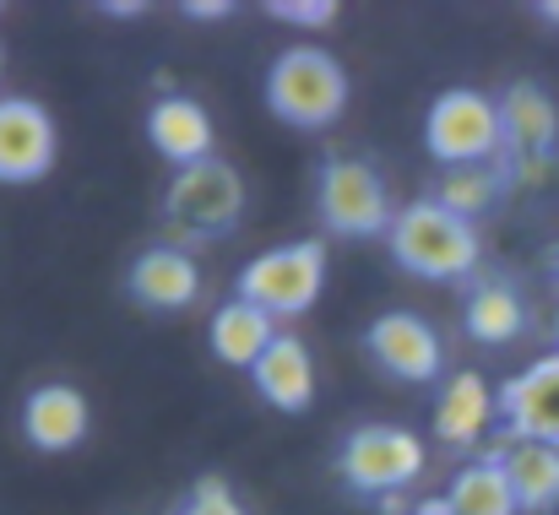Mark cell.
I'll use <instances>...</instances> for the list:
<instances>
[{
  "label": "cell",
  "mask_w": 559,
  "mask_h": 515,
  "mask_svg": "<svg viewBox=\"0 0 559 515\" xmlns=\"http://www.w3.org/2000/svg\"><path fill=\"white\" fill-rule=\"evenodd\" d=\"M365 352L380 374L391 380H407V385H429L440 380L445 369V347H440V332L413 315V310H385L365 326Z\"/></svg>",
  "instance_id": "8"
},
{
  "label": "cell",
  "mask_w": 559,
  "mask_h": 515,
  "mask_svg": "<svg viewBox=\"0 0 559 515\" xmlns=\"http://www.w3.org/2000/svg\"><path fill=\"white\" fill-rule=\"evenodd\" d=\"M413 515H451V505H445V494H435V500H424V505H413Z\"/></svg>",
  "instance_id": "25"
},
{
  "label": "cell",
  "mask_w": 559,
  "mask_h": 515,
  "mask_svg": "<svg viewBox=\"0 0 559 515\" xmlns=\"http://www.w3.org/2000/svg\"><path fill=\"white\" fill-rule=\"evenodd\" d=\"M87 429H93V407H87V396L76 385L44 380V385L27 391V402H22V440L33 451L66 456V451H76L87 440Z\"/></svg>",
  "instance_id": "12"
},
{
  "label": "cell",
  "mask_w": 559,
  "mask_h": 515,
  "mask_svg": "<svg viewBox=\"0 0 559 515\" xmlns=\"http://www.w3.org/2000/svg\"><path fill=\"white\" fill-rule=\"evenodd\" d=\"M555 343H559V310H555Z\"/></svg>",
  "instance_id": "28"
},
{
  "label": "cell",
  "mask_w": 559,
  "mask_h": 515,
  "mask_svg": "<svg viewBox=\"0 0 559 515\" xmlns=\"http://www.w3.org/2000/svg\"><path fill=\"white\" fill-rule=\"evenodd\" d=\"M495 407H500L506 440H533L559 451V347L533 358L522 374H511L495 391Z\"/></svg>",
  "instance_id": "9"
},
{
  "label": "cell",
  "mask_w": 559,
  "mask_h": 515,
  "mask_svg": "<svg viewBox=\"0 0 559 515\" xmlns=\"http://www.w3.org/2000/svg\"><path fill=\"white\" fill-rule=\"evenodd\" d=\"M126 294L142 304V310H158V315H175V310H190L201 299V266L195 255L175 250V244H153L131 261L126 272Z\"/></svg>",
  "instance_id": "13"
},
{
  "label": "cell",
  "mask_w": 559,
  "mask_h": 515,
  "mask_svg": "<svg viewBox=\"0 0 559 515\" xmlns=\"http://www.w3.org/2000/svg\"><path fill=\"white\" fill-rule=\"evenodd\" d=\"M500 142H506V169L516 164H549L559 147V109L538 82H511L500 98Z\"/></svg>",
  "instance_id": "11"
},
{
  "label": "cell",
  "mask_w": 559,
  "mask_h": 515,
  "mask_svg": "<svg viewBox=\"0 0 559 515\" xmlns=\"http://www.w3.org/2000/svg\"><path fill=\"white\" fill-rule=\"evenodd\" d=\"M266 16L294 22V27H332L337 22V0H266Z\"/></svg>",
  "instance_id": "23"
},
{
  "label": "cell",
  "mask_w": 559,
  "mask_h": 515,
  "mask_svg": "<svg viewBox=\"0 0 559 515\" xmlns=\"http://www.w3.org/2000/svg\"><path fill=\"white\" fill-rule=\"evenodd\" d=\"M147 142H153V153H158L164 164H175V169L217 158L212 115H206L190 93H164V98L147 109Z\"/></svg>",
  "instance_id": "14"
},
{
  "label": "cell",
  "mask_w": 559,
  "mask_h": 515,
  "mask_svg": "<svg viewBox=\"0 0 559 515\" xmlns=\"http://www.w3.org/2000/svg\"><path fill=\"white\" fill-rule=\"evenodd\" d=\"M495 418H500L495 391H489L484 374H473V369H456V374L440 385V396H435V440H440L445 451H473V445H484V434L495 429Z\"/></svg>",
  "instance_id": "15"
},
{
  "label": "cell",
  "mask_w": 559,
  "mask_h": 515,
  "mask_svg": "<svg viewBox=\"0 0 559 515\" xmlns=\"http://www.w3.org/2000/svg\"><path fill=\"white\" fill-rule=\"evenodd\" d=\"M266 109L294 131H326L348 109V71L321 44H294L266 71Z\"/></svg>",
  "instance_id": "3"
},
{
  "label": "cell",
  "mask_w": 559,
  "mask_h": 515,
  "mask_svg": "<svg viewBox=\"0 0 559 515\" xmlns=\"http://www.w3.org/2000/svg\"><path fill=\"white\" fill-rule=\"evenodd\" d=\"M511 190V173L506 164H473V169H440L435 184H429V201H440L445 212L478 223L500 206V195Z\"/></svg>",
  "instance_id": "20"
},
{
  "label": "cell",
  "mask_w": 559,
  "mask_h": 515,
  "mask_svg": "<svg viewBox=\"0 0 559 515\" xmlns=\"http://www.w3.org/2000/svg\"><path fill=\"white\" fill-rule=\"evenodd\" d=\"M538 16H549V22H559V0H544V5H538Z\"/></svg>",
  "instance_id": "26"
},
{
  "label": "cell",
  "mask_w": 559,
  "mask_h": 515,
  "mask_svg": "<svg viewBox=\"0 0 559 515\" xmlns=\"http://www.w3.org/2000/svg\"><path fill=\"white\" fill-rule=\"evenodd\" d=\"M180 11H186V16H201V22H223L234 5H228V0H186Z\"/></svg>",
  "instance_id": "24"
},
{
  "label": "cell",
  "mask_w": 559,
  "mask_h": 515,
  "mask_svg": "<svg viewBox=\"0 0 559 515\" xmlns=\"http://www.w3.org/2000/svg\"><path fill=\"white\" fill-rule=\"evenodd\" d=\"M277 343V321L245 299H223L206 321V347L228 369H255V358Z\"/></svg>",
  "instance_id": "19"
},
{
  "label": "cell",
  "mask_w": 559,
  "mask_h": 515,
  "mask_svg": "<svg viewBox=\"0 0 559 515\" xmlns=\"http://www.w3.org/2000/svg\"><path fill=\"white\" fill-rule=\"evenodd\" d=\"M506 483L516 494L522 515H549L559 511V451L555 445H533V440H500L495 445Z\"/></svg>",
  "instance_id": "18"
},
{
  "label": "cell",
  "mask_w": 559,
  "mask_h": 515,
  "mask_svg": "<svg viewBox=\"0 0 559 515\" xmlns=\"http://www.w3.org/2000/svg\"><path fill=\"white\" fill-rule=\"evenodd\" d=\"M326 288V244L321 239H294V244H277L255 261L239 266L234 277V299L266 310L272 321H294L305 315Z\"/></svg>",
  "instance_id": "4"
},
{
  "label": "cell",
  "mask_w": 559,
  "mask_h": 515,
  "mask_svg": "<svg viewBox=\"0 0 559 515\" xmlns=\"http://www.w3.org/2000/svg\"><path fill=\"white\" fill-rule=\"evenodd\" d=\"M385 250L407 277H424V283H473L478 266H484L478 223L445 212L429 195H418L413 206L396 212V223L385 233Z\"/></svg>",
  "instance_id": "1"
},
{
  "label": "cell",
  "mask_w": 559,
  "mask_h": 515,
  "mask_svg": "<svg viewBox=\"0 0 559 515\" xmlns=\"http://www.w3.org/2000/svg\"><path fill=\"white\" fill-rule=\"evenodd\" d=\"M316 212L337 239H385L396 223L391 190L365 158H326L316 169Z\"/></svg>",
  "instance_id": "7"
},
{
  "label": "cell",
  "mask_w": 559,
  "mask_h": 515,
  "mask_svg": "<svg viewBox=\"0 0 559 515\" xmlns=\"http://www.w3.org/2000/svg\"><path fill=\"white\" fill-rule=\"evenodd\" d=\"M462 332L478 347H506L527 332V299L511 277L500 272H478L467 283V299H462Z\"/></svg>",
  "instance_id": "16"
},
{
  "label": "cell",
  "mask_w": 559,
  "mask_h": 515,
  "mask_svg": "<svg viewBox=\"0 0 559 515\" xmlns=\"http://www.w3.org/2000/svg\"><path fill=\"white\" fill-rule=\"evenodd\" d=\"M175 515H250V511L239 505V494L223 478H195L190 494L175 505Z\"/></svg>",
  "instance_id": "22"
},
{
  "label": "cell",
  "mask_w": 559,
  "mask_h": 515,
  "mask_svg": "<svg viewBox=\"0 0 559 515\" xmlns=\"http://www.w3.org/2000/svg\"><path fill=\"white\" fill-rule=\"evenodd\" d=\"M445 505H451V515H522L495 451L467 462V467H456V478L445 489Z\"/></svg>",
  "instance_id": "21"
},
{
  "label": "cell",
  "mask_w": 559,
  "mask_h": 515,
  "mask_svg": "<svg viewBox=\"0 0 559 515\" xmlns=\"http://www.w3.org/2000/svg\"><path fill=\"white\" fill-rule=\"evenodd\" d=\"M424 153L440 169H473V164H500V104L478 87H445L429 115H424Z\"/></svg>",
  "instance_id": "5"
},
{
  "label": "cell",
  "mask_w": 559,
  "mask_h": 515,
  "mask_svg": "<svg viewBox=\"0 0 559 515\" xmlns=\"http://www.w3.org/2000/svg\"><path fill=\"white\" fill-rule=\"evenodd\" d=\"M549 277H555V288H559V244L549 250Z\"/></svg>",
  "instance_id": "27"
},
{
  "label": "cell",
  "mask_w": 559,
  "mask_h": 515,
  "mask_svg": "<svg viewBox=\"0 0 559 515\" xmlns=\"http://www.w3.org/2000/svg\"><path fill=\"white\" fill-rule=\"evenodd\" d=\"M60 131L38 98H0V184H38L55 169Z\"/></svg>",
  "instance_id": "10"
},
{
  "label": "cell",
  "mask_w": 559,
  "mask_h": 515,
  "mask_svg": "<svg viewBox=\"0 0 559 515\" xmlns=\"http://www.w3.org/2000/svg\"><path fill=\"white\" fill-rule=\"evenodd\" d=\"M250 385L266 407L277 412H305L316 402V358L294 332H277V343L266 347L250 369Z\"/></svg>",
  "instance_id": "17"
},
{
  "label": "cell",
  "mask_w": 559,
  "mask_h": 515,
  "mask_svg": "<svg viewBox=\"0 0 559 515\" xmlns=\"http://www.w3.org/2000/svg\"><path fill=\"white\" fill-rule=\"evenodd\" d=\"M0 60H5V49H0Z\"/></svg>",
  "instance_id": "29"
},
{
  "label": "cell",
  "mask_w": 559,
  "mask_h": 515,
  "mask_svg": "<svg viewBox=\"0 0 559 515\" xmlns=\"http://www.w3.org/2000/svg\"><path fill=\"white\" fill-rule=\"evenodd\" d=\"M239 223H245V173L228 158L175 169L169 190H164V244L190 255L195 244L228 239Z\"/></svg>",
  "instance_id": "2"
},
{
  "label": "cell",
  "mask_w": 559,
  "mask_h": 515,
  "mask_svg": "<svg viewBox=\"0 0 559 515\" xmlns=\"http://www.w3.org/2000/svg\"><path fill=\"white\" fill-rule=\"evenodd\" d=\"M424 472V440L413 429L396 423H359L354 434H343L337 445V478L365 494V500H391L402 489H413Z\"/></svg>",
  "instance_id": "6"
}]
</instances>
